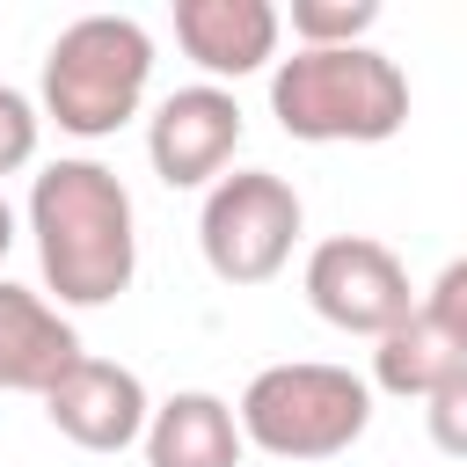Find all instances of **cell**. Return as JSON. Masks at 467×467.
Segmentation results:
<instances>
[{
    "label": "cell",
    "mask_w": 467,
    "mask_h": 467,
    "mask_svg": "<svg viewBox=\"0 0 467 467\" xmlns=\"http://www.w3.org/2000/svg\"><path fill=\"white\" fill-rule=\"evenodd\" d=\"M44 416H51V431H58L66 445H80V452H124V445L146 438L153 401H146V387H139L131 365H117V358H80V365L44 394Z\"/></svg>",
    "instance_id": "obj_8"
},
{
    "label": "cell",
    "mask_w": 467,
    "mask_h": 467,
    "mask_svg": "<svg viewBox=\"0 0 467 467\" xmlns=\"http://www.w3.org/2000/svg\"><path fill=\"white\" fill-rule=\"evenodd\" d=\"M80 358L88 350H80L73 321L58 314V299L0 277V394H36L44 401Z\"/></svg>",
    "instance_id": "obj_10"
},
{
    "label": "cell",
    "mask_w": 467,
    "mask_h": 467,
    "mask_svg": "<svg viewBox=\"0 0 467 467\" xmlns=\"http://www.w3.org/2000/svg\"><path fill=\"white\" fill-rule=\"evenodd\" d=\"M372 29H379V0H292V36H299V51L365 44Z\"/></svg>",
    "instance_id": "obj_13"
},
{
    "label": "cell",
    "mask_w": 467,
    "mask_h": 467,
    "mask_svg": "<svg viewBox=\"0 0 467 467\" xmlns=\"http://www.w3.org/2000/svg\"><path fill=\"white\" fill-rule=\"evenodd\" d=\"M234 423L270 460H336L372 431V387L350 365L285 358V365H263L241 387Z\"/></svg>",
    "instance_id": "obj_4"
},
{
    "label": "cell",
    "mask_w": 467,
    "mask_h": 467,
    "mask_svg": "<svg viewBox=\"0 0 467 467\" xmlns=\"http://www.w3.org/2000/svg\"><path fill=\"white\" fill-rule=\"evenodd\" d=\"M299 226H306V204L277 168H234L204 190L197 248L219 285H270L292 263Z\"/></svg>",
    "instance_id": "obj_5"
},
{
    "label": "cell",
    "mask_w": 467,
    "mask_h": 467,
    "mask_svg": "<svg viewBox=\"0 0 467 467\" xmlns=\"http://www.w3.org/2000/svg\"><path fill=\"white\" fill-rule=\"evenodd\" d=\"M146 467H241L248 438L234 423V401L204 394V387H182L168 394L153 416H146Z\"/></svg>",
    "instance_id": "obj_11"
},
{
    "label": "cell",
    "mask_w": 467,
    "mask_h": 467,
    "mask_svg": "<svg viewBox=\"0 0 467 467\" xmlns=\"http://www.w3.org/2000/svg\"><path fill=\"white\" fill-rule=\"evenodd\" d=\"M277 36L285 15L270 0H175V44L212 88L277 66Z\"/></svg>",
    "instance_id": "obj_9"
},
{
    "label": "cell",
    "mask_w": 467,
    "mask_h": 467,
    "mask_svg": "<svg viewBox=\"0 0 467 467\" xmlns=\"http://www.w3.org/2000/svg\"><path fill=\"white\" fill-rule=\"evenodd\" d=\"M241 131H248V117H241L234 88L190 80V88H175V95L153 102V117H146V161H153V175L168 190H212L226 175Z\"/></svg>",
    "instance_id": "obj_7"
},
{
    "label": "cell",
    "mask_w": 467,
    "mask_h": 467,
    "mask_svg": "<svg viewBox=\"0 0 467 467\" xmlns=\"http://www.w3.org/2000/svg\"><path fill=\"white\" fill-rule=\"evenodd\" d=\"M452 372H467V350H452L445 328L416 306L409 321H394V328L372 343V379H365V387H379V394H394V401H431Z\"/></svg>",
    "instance_id": "obj_12"
},
{
    "label": "cell",
    "mask_w": 467,
    "mask_h": 467,
    "mask_svg": "<svg viewBox=\"0 0 467 467\" xmlns=\"http://www.w3.org/2000/svg\"><path fill=\"white\" fill-rule=\"evenodd\" d=\"M7 248H15V204L0 197V263H7Z\"/></svg>",
    "instance_id": "obj_17"
},
{
    "label": "cell",
    "mask_w": 467,
    "mask_h": 467,
    "mask_svg": "<svg viewBox=\"0 0 467 467\" xmlns=\"http://www.w3.org/2000/svg\"><path fill=\"white\" fill-rule=\"evenodd\" d=\"M36 139H44L36 102H29L22 88H7V80H0V175L29 168V161H36Z\"/></svg>",
    "instance_id": "obj_14"
},
{
    "label": "cell",
    "mask_w": 467,
    "mask_h": 467,
    "mask_svg": "<svg viewBox=\"0 0 467 467\" xmlns=\"http://www.w3.org/2000/svg\"><path fill=\"white\" fill-rule=\"evenodd\" d=\"M270 117L299 146H387L409 124V73L379 44L292 51L270 66Z\"/></svg>",
    "instance_id": "obj_2"
},
{
    "label": "cell",
    "mask_w": 467,
    "mask_h": 467,
    "mask_svg": "<svg viewBox=\"0 0 467 467\" xmlns=\"http://www.w3.org/2000/svg\"><path fill=\"white\" fill-rule=\"evenodd\" d=\"M416 306L445 328V343H452V350H467V255H452V263L431 277V292H423Z\"/></svg>",
    "instance_id": "obj_15"
},
{
    "label": "cell",
    "mask_w": 467,
    "mask_h": 467,
    "mask_svg": "<svg viewBox=\"0 0 467 467\" xmlns=\"http://www.w3.org/2000/svg\"><path fill=\"white\" fill-rule=\"evenodd\" d=\"M423 423H431V445L445 460H467V372H452L431 401H423Z\"/></svg>",
    "instance_id": "obj_16"
},
{
    "label": "cell",
    "mask_w": 467,
    "mask_h": 467,
    "mask_svg": "<svg viewBox=\"0 0 467 467\" xmlns=\"http://www.w3.org/2000/svg\"><path fill=\"white\" fill-rule=\"evenodd\" d=\"M153 88V36L139 15H80L51 36L36 117H51L66 139H109L146 109Z\"/></svg>",
    "instance_id": "obj_3"
},
{
    "label": "cell",
    "mask_w": 467,
    "mask_h": 467,
    "mask_svg": "<svg viewBox=\"0 0 467 467\" xmlns=\"http://www.w3.org/2000/svg\"><path fill=\"white\" fill-rule=\"evenodd\" d=\"M299 285H306V306L328 328H343V336H372L379 343L394 321L416 314V285H409L401 255L387 241H372V234H328V241H314Z\"/></svg>",
    "instance_id": "obj_6"
},
{
    "label": "cell",
    "mask_w": 467,
    "mask_h": 467,
    "mask_svg": "<svg viewBox=\"0 0 467 467\" xmlns=\"http://www.w3.org/2000/svg\"><path fill=\"white\" fill-rule=\"evenodd\" d=\"M22 219H29V241H36L44 292H58V314L66 306H109V299L131 292L139 212H131V190L117 182V168H102L88 153L36 168Z\"/></svg>",
    "instance_id": "obj_1"
}]
</instances>
